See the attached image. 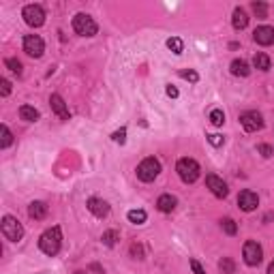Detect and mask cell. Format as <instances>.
<instances>
[{
	"instance_id": "cell-28",
	"label": "cell",
	"mask_w": 274,
	"mask_h": 274,
	"mask_svg": "<svg viewBox=\"0 0 274 274\" xmlns=\"http://www.w3.org/2000/svg\"><path fill=\"white\" fill-rule=\"evenodd\" d=\"M5 65L13 71V73H17V75H22V63L19 60H15V58H7L5 60Z\"/></svg>"
},
{
	"instance_id": "cell-14",
	"label": "cell",
	"mask_w": 274,
	"mask_h": 274,
	"mask_svg": "<svg viewBox=\"0 0 274 274\" xmlns=\"http://www.w3.org/2000/svg\"><path fill=\"white\" fill-rule=\"evenodd\" d=\"M49 103H52V109L56 111V116L60 120H69V107H67L63 97H60V95H52V97H49Z\"/></svg>"
},
{
	"instance_id": "cell-39",
	"label": "cell",
	"mask_w": 274,
	"mask_h": 274,
	"mask_svg": "<svg viewBox=\"0 0 274 274\" xmlns=\"http://www.w3.org/2000/svg\"><path fill=\"white\" fill-rule=\"evenodd\" d=\"M41 274H45V272H41Z\"/></svg>"
},
{
	"instance_id": "cell-13",
	"label": "cell",
	"mask_w": 274,
	"mask_h": 274,
	"mask_svg": "<svg viewBox=\"0 0 274 274\" xmlns=\"http://www.w3.org/2000/svg\"><path fill=\"white\" fill-rule=\"evenodd\" d=\"M253 39H255V43H259V45H272L274 43V28L259 26L255 33H253Z\"/></svg>"
},
{
	"instance_id": "cell-37",
	"label": "cell",
	"mask_w": 274,
	"mask_h": 274,
	"mask_svg": "<svg viewBox=\"0 0 274 274\" xmlns=\"http://www.w3.org/2000/svg\"><path fill=\"white\" fill-rule=\"evenodd\" d=\"M268 274H274V261H272L270 266H268Z\"/></svg>"
},
{
	"instance_id": "cell-17",
	"label": "cell",
	"mask_w": 274,
	"mask_h": 274,
	"mask_svg": "<svg viewBox=\"0 0 274 274\" xmlns=\"http://www.w3.org/2000/svg\"><path fill=\"white\" fill-rule=\"evenodd\" d=\"M176 204H178V199L174 195H161L159 201H157V208L161 212H171V210L176 208Z\"/></svg>"
},
{
	"instance_id": "cell-24",
	"label": "cell",
	"mask_w": 274,
	"mask_h": 274,
	"mask_svg": "<svg viewBox=\"0 0 274 274\" xmlns=\"http://www.w3.org/2000/svg\"><path fill=\"white\" fill-rule=\"evenodd\" d=\"M210 123L215 127H221L223 123H225V114H223V109H212L210 111Z\"/></svg>"
},
{
	"instance_id": "cell-27",
	"label": "cell",
	"mask_w": 274,
	"mask_h": 274,
	"mask_svg": "<svg viewBox=\"0 0 274 274\" xmlns=\"http://www.w3.org/2000/svg\"><path fill=\"white\" fill-rule=\"evenodd\" d=\"M253 11H255L257 17L266 19V17H268V5H263V3H253Z\"/></svg>"
},
{
	"instance_id": "cell-7",
	"label": "cell",
	"mask_w": 274,
	"mask_h": 274,
	"mask_svg": "<svg viewBox=\"0 0 274 274\" xmlns=\"http://www.w3.org/2000/svg\"><path fill=\"white\" fill-rule=\"evenodd\" d=\"M24 52H26L28 56H33V58H41L43 52H45L43 39L39 37V35H28V37H24Z\"/></svg>"
},
{
	"instance_id": "cell-8",
	"label": "cell",
	"mask_w": 274,
	"mask_h": 274,
	"mask_svg": "<svg viewBox=\"0 0 274 274\" xmlns=\"http://www.w3.org/2000/svg\"><path fill=\"white\" fill-rule=\"evenodd\" d=\"M240 125L245 127V131H249V133H255V131H259L263 127V118L259 111H245V114L240 116Z\"/></svg>"
},
{
	"instance_id": "cell-31",
	"label": "cell",
	"mask_w": 274,
	"mask_h": 274,
	"mask_svg": "<svg viewBox=\"0 0 274 274\" xmlns=\"http://www.w3.org/2000/svg\"><path fill=\"white\" fill-rule=\"evenodd\" d=\"M9 93H11V82L9 79H0V95L7 97Z\"/></svg>"
},
{
	"instance_id": "cell-9",
	"label": "cell",
	"mask_w": 274,
	"mask_h": 274,
	"mask_svg": "<svg viewBox=\"0 0 274 274\" xmlns=\"http://www.w3.org/2000/svg\"><path fill=\"white\" fill-rule=\"evenodd\" d=\"M242 255H245V261L249 263V266H259L261 259H263V251L261 247L257 245V242L249 240L245 245V251H242Z\"/></svg>"
},
{
	"instance_id": "cell-20",
	"label": "cell",
	"mask_w": 274,
	"mask_h": 274,
	"mask_svg": "<svg viewBox=\"0 0 274 274\" xmlns=\"http://www.w3.org/2000/svg\"><path fill=\"white\" fill-rule=\"evenodd\" d=\"M253 65H255V69H259V71H268L270 69V58L263 52H257L255 58H253Z\"/></svg>"
},
{
	"instance_id": "cell-34",
	"label": "cell",
	"mask_w": 274,
	"mask_h": 274,
	"mask_svg": "<svg viewBox=\"0 0 274 274\" xmlns=\"http://www.w3.org/2000/svg\"><path fill=\"white\" fill-rule=\"evenodd\" d=\"M191 268H193V272H195V274H206V270L201 268V263L197 259H191Z\"/></svg>"
},
{
	"instance_id": "cell-12",
	"label": "cell",
	"mask_w": 274,
	"mask_h": 274,
	"mask_svg": "<svg viewBox=\"0 0 274 274\" xmlns=\"http://www.w3.org/2000/svg\"><path fill=\"white\" fill-rule=\"evenodd\" d=\"M88 210L93 212L95 217L103 219V217H107V215H109V204H107L105 199H99V197H90V199H88Z\"/></svg>"
},
{
	"instance_id": "cell-33",
	"label": "cell",
	"mask_w": 274,
	"mask_h": 274,
	"mask_svg": "<svg viewBox=\"0 0 274 274\" xmlns=\"http://www.w3.org/2000/svg\"><path fill=\"white\" fill-rule=\"evenodd\" d=\"M221 270L231 274V272H233V261H231V259H223V261H221Z\"/></svg>"
},
{
	"instance_id": "cell-15",
	"label": "cell",
	"mask_w": 274,
	"mask_h": 274,
	"mask_svg": "<svg viewBox=\"0 0 274 274\" xmlns=\"http://www.w3.org/2000/svg\"><path fill=\"white\" fill-rule=\"evenodd\" d=\"M28 215L37 221H41V219L47 217V206L43 204V201H33V204L28 206Z\"/></svg>"
},
{
	"instance_id": "cell-21",
	"label": "cell",
	"mask_w": 274,
	"mask_h": 274,
	"mask_svg": "<svg viewBox=\"0 0 274 274\" xmlns=\"http://www.w3.org/2000/svg\"><path fill=\"white\" fill-rule=\"evenodd\" d=\"M127 217H129V221L133 223V225H141V223H146V219H148L144 210H129Z\"/></svg>"
},
{
	"instance_id": "cell-6",
	"label": "cell",
	"mask_w": 274,
	"mask_h": 274,
	"mask_svg": "<svg viewBox=\"0 0 274 274\" xmlns=\"http://www.w3.org/2000/svg\"><path fill=\"white\" fill-rule=\"evenodd\" d=\"M3 236L7 240H11V242H19L22 236H24L22 223H19L17 219H13V217H5L3 219Z\"/></svg>"
},
{
	"instance_id": "cell-35",
	"label": "cell",
	"mask_w": 274,
	"mask_h": 274,
	"mask_svg": "<svg viewBox=\"0 0 274 274\" xmlns=\"http://www.w3.org/2000/svg\"><path fill=\"white\" fill-rule=\"evenodd\" d=\"M208 141H210L212 146H221L223 144V137L221 135H208Z\"/></svg>"
},
{
	"instance_id": "cell-25",
	"label": "cell",
	"mask_w": 274,
	"mask_h": 274,
	"mask_svg": "<svg viewBox=\"0 0 274 274\" xmlns=\"http://www.w3.org/2000/svg\"><path fill=\"white\" fill-rule=\"evenodd\" d=\"M221 227H223V231L227 233V236H233V233L238 231V227H236V223H233L231 219H223L221 221Z\"/></svg>"
},
{
	"instance_id": "cell-1",
	"label": "cell",
	"mask_w": 274,
	"mask_h": 274,
	"mask_svg": "<svg viewBox=\"0 0 274 274\" xmlns=\"http://www.w3.org/2000/svg\"><path fill=\"white\" fill-rule=\"evenodd\" d=\"M60 245H63V231H60V227L47 229L43 236L39 238V249L49 257H54L56 253L60 251Z\"/></svg>"
},
{
	"instance_id": "cell-2",
	"label": "cell",
	"mask_w": 274,
	"mask_h": 274,
	"mask_svg": "<svg viewBox=\"0 0 274 274\" xmlns=\"http://www.w3.org/2000/svg\"><path fill=\"white\" fill-rule=\"evenodd\" d=\"M176 171H178V176L182 178V182H187V185H193L197 178H199V165H197V161H193V159H180L178 161V165H176Z\"/></svg>"
},
{
	"instance_id": "cell-38",
	"label": "cell",
	"mask_w": 274,
	"mask_h": 274,
	"mask_svg": "<svg viewBox=\"0 0 274 274\" xmlns=\"http://www.w3.org/2000/svg\"><path fill=\"white\" fill-rule=\"evenodd\" d=\"M75 274H88V272H82V270H77V272H75Z\"/></svg>"
},
{
	"instance_id": "cell-29",
	"label": "cell",
	"mask_w": 274,
	"mask_h": 274,
	"mask_svg": "<svg viewBox=\"0 0 274 274\" xmlns=\"http://www.w3.org/2000/svg\"><path fill=\"white\" fill-rule=\"evenodd\" d=\"M180 77L182 79H189V82H193V84H195V82H199V75L195 73V71H180Z\"/></svg>"
},
{
	"instance_id": "cell-10",
	"label": "cell",
	"mask_w": 274,
	"mask_h": 274,
	"mask_svg": "<svg viewBox=\"0 0 274 274\" xmlns=\"http://www.w3.org/2000/svg\"><path fill=\"white\" fill-rule=\"evenodd\" d=\"M238 206L245 210V212H251V210H255L259 206V197H257V193H253V191H242L240 195H238Z\"/></svg>"
},
{
	"instance_id": "cell-11",
	"label": "cell",
	"mask_w": 274,
	"mask_h": 274,
	"mask_svg": "<svg viewBox=\"0 0 274 274\" xmlns=\"http://www.w3.org/2000/svg\"><path fill=\"white\" fill-rule=\"evenodd\" d=\"M206 185H208V189L212 191V195H215V197H227L229 189H227V185H225V182H223L219 176L210 174V176L206 178Z\"/></svg>"
},
{
	"instance_id": "cell-23",
	"label": "cell",
	"mask_w": 274,
	"mask_h": 274,
	"mask_svg": "<svg viewBox=\"0 0 274 274\" xmlns=\"http://www.w3.org/2000/svg\"><path fill=\"white\" fill-rule=\"evenodd\" d=\"M0 135H3V141H0V146H3V148H9V146H11L13 135H11V131H9V127H7V125L0 127Z\"/></svg>"
},
{
	"instance_id": "cell-19",
	"label": "cell",
	"mask_w": 274,
	"mask_h": 274,
	"mask_svg": "<svg viewBox=\"0 0 274 274\" xmlns=\"http://www.w3.org/2000/svg\"><path fill=\"white\" fill-rule=\"evenodd\" d=\"M19 116H22V120L35 123V120H39V111L33 105H22V107H19Z\"/></svg>"
},
{
	"instance_id": "cell-22",
	"label": "cell",
	"mask_w": 274,
	"mask_h": 274,
	"mask_svg": "<svg viewBox=\"0 0 274 274\" xmlns=\"http://www.w3.org/2000/svg\"><path fill=\"white\" fill-rule=\"evenodd\" d=\"M167 47H169L174 54H182V49H185V43H182V39L171 37V39H167Z\"/></svg>"
},
{
	"instance_id": "cell-5",
	"label": "cell",
	"mask_w": 274,
	"mask_h": 274,
	"mask_svg": "<svg viewBox=\"0 0 274 274\" xmlns=\"http://www.w3.org/2000/svg\"><path fill=\"white\" fill-rule=\"evenodd\" d=\"M22 17H24V22L28 26H33V28H39V26L45 24V11H43L41 5H28V7H24Z\"/></svg>"
},
{
	"instance_id": "cell-16",
	"label": "cell",
	"mask_w": 274,
	"mask_h": 274,
	"mask_svg": "<svg viewBox=\"0 0 274 274\" xmlns=\"http://www.w3.org/2000/svg\"><path fill=\"white\" fill-rule=\"evenodd\" d=\"M247 24H249V15H247L245 9L238 7L236 11H233V28H236V30H245Z\"/></svg>"
},
{
	"instance_id": "cell-18",
	"label": "cell",
	"mask_w": 274,
	"mask_h": 274,
	"mask_svg": "<svg viewBox=\"0 0 274 274\" xmlns=\"http://www.w3.org/2000/svg\"><path fill=\"white\" fill-rule=\"evenodd\" d=\"M231 73L236 77H247L251 73V69H249V65L245 63V60H233L231 63Z\"/></svg>"
},
{
	"instance_id": "cell-4",
	"label": "cell",
	"mask_w": 274,
	"mask_h": 274,
	"mask_svg": "<svg viewBox=\"0 0 274 274\" xmlns=\"http://www.w3.org/2000/svg\"><path fill=\"white\" fill-rule=\"evenodd\" d=\"M73 30L77 35H82V37H95L97 35V30H99V26H97V22L90 15H86V13H77L75 17H73Z\"/></svg>"
},
{
	"instance_id": "cell-26",
	"label": "cell",
	"mask_w": 274,
	"mask_h": 274,
	"mask_svg": "<svg viewBox=\"0 0 274 274\" xmlns=\"http://www.w3.org/2000/svg\"><path fill=\"white\" fill-rule=\"evenodd\" d=\"M101 240H103L107 247H114L116 240H118V231H116V229H109V231L103 233V238H101Z\"/></svg>"
},
{
	"instance_id": "cell-30",
	"label": "cell",
	"mask_w": 274,
	"mask_h": 274,
	"mask_svg": "<svg viewBox=\"0 0 274 274\" xmlns=\"http://www.w3.org/2000/svg\"><path fill=\"white\" fill-rule=\"evenodd\" d=\"M111 139H114L116 144H125V141H127V129H120V131H116V133L111 135Z\"/></svg>"
},
{
	"instance_id": "cell-3",
	"label": "cell",
	"mask_w": 274,
	"mask_h": 274,
	"mask_svg": "<svg viewBox=\"0 0 274 274\" xmlns=\"http://www.w3.org/2000/svg\"><path fill=\"white\" fill-rule=\"evenodd\" d=\"M159 174H161V163L155 157H148L137 165V178L141 182H152Z\"/></svg>"
},
{
	"instance_id": "cell-32",
	"label": "cell",
	"mask_w": 274,
	"mask_h": 274,
	"mask_svg": "<svg viewBox=\"0 0 274 274\" xmlns=\"http://www.w3.org/2000/svg\"><path fill=\"white\" fill-rule=\"evenodd\" d=\"M257 152H261V157H266V159L274 155V152H272V148H270L268 144H259V146H257Z\"/></svg>"
},
{
	"instance_id": "cell-36",
	"label": "cell",
	"mask_w": 274,
	"mask_h": 274,
	"mask_svg": "<svg viewBox=\"0 0 274 274\" xmlns=\"http://www.w3.org/2000/svg\"><path fill=\"white\" fill-rule=\"evenodd\" d=\"M167 95H169L171 99H176V97H178V90H176L174 86H167Z\"/></svg>"
}]
</instances>
